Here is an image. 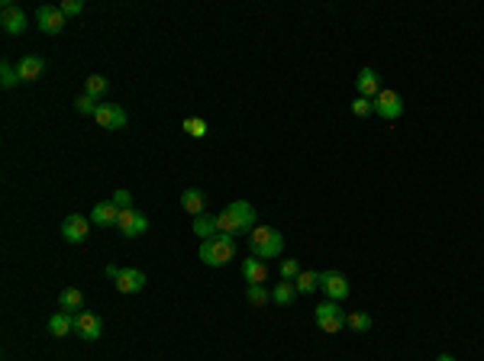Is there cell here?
I'll return each mask as SVG.
<instances>
[{
    "label": "cell",
    "instance_id": "1",
    "mask_svg": "<svg viewBox=\"0 0 484 361\" xmlns=\"http://www.w3.org/2000/svg\"><path fill=\"white\" fill-rule=\"evenodd\" d=\"M249 248H252V255L262 261L278 258V255L284 252V236H281L278 229H272V226H255V229L249 232Z\"/></svg>",
    "mask_w": 484,
    "mask_h": 361
},
{
    "label": "cell",
    "instance_id": "2",
    "mask_svg": "<svg viewBox=\"0 0 484 361\" xmlns=\"http://www.w3.org/2000/svg\"><path fill=\"white\" fill-rule=\"evenodd\" d=\"M236 255V242L233 236H217V239H207L200 242V261L207 268H223L229 258Z\"/></svg>",
    "mask_w": 484,
    "mask_h": 361
},
{
    "label": "cell",
    "instance_id": "3",
    "mask_svg": "<svg viewBox=\"0 0 484 361\" xmlns=\"http://www.w3.org/2000/svg\"><path fill=\"white\" fill-rule=\"evenodd\" d=\"M313 316H316V326H320L323 333L336 336L339 329H345V310L336 304V300H323V304L313 310Z\"/></svg>",
    "mask_w": 484,
    "mask_h": 361
},
{
    "label": "cell",
    "instance_id": "4",
    "mask_svg": "<svg viewBox=\"0 0 484 361\" xmlns=\"http://www.w3.org/2000/svg\"><path fill=\"white\" fill-rule=\"evenodd\" d=\"M371 107L381 120H397V116L403 113V97L397 94V91H391V87H381V94L371 101Z\"/></svg>",
    "mask_w": 484,
    "mask_h": 361
},
{
    "label": "cell",
    "instance_id": "5",
    "mask_svg": "<svg viewBox=\"0 0 484 361\" xmlns=\"http://www.w3.org/2000/svg\"><path fill=\"white\" fill-rule=\"evenodd\" d=\"M117 229L123 232L126 239H136V236H142V232L149 229V219H146V213H139L136 207L120 210V217H117Z\"/></svg>",
    "mask_w": 484,
    "mask_h": 361
},
{
    "label": "cell",
    "instance_id": "6",
    "mask_svg": "<svg viewBox=\"0 0 484 361\" xmlns=\"http://www.w3.org/2000/svg\"><path fill=\"white\" fill-rule=\"evenodd\" d=\"M320 290L326 294V300H345L349 297V277L342 271H323L320 275Z\"/></svg>",
    "mask_w": 484,
    "mask_h": 361
},
{
    "label": "cell",
    "instance_id": "7",
    "mask_svg": "<svg viewBox=\"0 0 484 361\" xmlns=\"http://www.w3.org/2000/svg\"><path fill=\"white\" fill-rule=\"evenodd\" d=\"M94 120L103 130H126V123H129V116H126V110L120 103H100L94 110Z\"/></svg>",
    "mask_w": 484,
    "mask_h": 361
},
{
    "label": "cell",
    "instance_id": "8",
    "mask_svg": "<svg viewBox=\"0 0 484 361\" xmlns=\"http://www.w3.org/2000/svg\"><path fill=\"white\" fill-rule=\"evenodd\" d=\"M88 232H91V219L81 217V213H71V217H65V223H62V239L71 242V246H81V242L88 239Z\"/></svg>",
    "mask_w": 484,
    "mask_h": 361
},
{
    "label": "cell",
    "instance_id": "9",
    "mask_svg": "<svg viewBox=\"0 0 484 361\" xmlns=\"http://www.w3.org/2000/svg\"><path fill=\"white\" fill-rule=\"evenodd\" d=\"M36 20H39V29H42L45 36H59L62 29H65V20H68V16L62 13L59 7H49V4H45V7L36 10Z\"/></svg>",
    "mask_w": 484,
    "mask_h": 361
},
{
    "label": "cell",
    "instance_id": "10",
    "mask_svg": "<svg viewBox=\"0 0 484 361\" xmlns=\"http://www.w3.org/2000/svg\"><path fill=\"white\" fill-rule=\"evenodd\" d=\"M0 26H4V33H10V36H23V33H26V13L7 0V4H4V13H0Z\"/></svg>",
    "mask_w": 484,
    "mask_h": 361
},
{
    "label": "cell",
    "instance_id": "11",
    "mask_svg": "<svg viewBox=\"0 0 484 361\" xmlns=\"http://www.w3.org/2000/svg\"><path fill=\"white\" fill-rule=\"evenodd\" d=\"M74 333L81 336L84 342H97L103 333V323L97 313H78V323H74Z\"/></svg>",
    "mask_w": 484,
    "mask_h": 361
},
{
    "label": "cell",
    "instance_id": "12",
    "mask_svg": "<svg viewBox=\"0 0 484 361\" xmlns=\"http://www.w3.org/2000/svg\"><path fill=\"white\" fill-rule=\"evenodd\" d=\"M355 91H359V97L374 101V97L381 94V78H378V71H374V68H362L359 78H355Z\"/></svg>",
    "mask_w": 484,
    "mask_h": 361
},
{
    "label": "cell",
    "instance_id": "13",
    "mask_svg": "<svg viewBox=\"0 0 484 361\" xmlns=\"http://www.w3.org/2000/svg\"><path fill=\"white\" fill-rule=\"evenodd\" d=\"M42 71H45V62L39 55H23L20 62H16V74H20V81H26V84L39 81Z\"/></svg>",
    "mask_w": 484,
    "mask_h": 361
},
{
    "label": "cell",
    "instance_id": "14",
    "mask_svg": "<svg viewBox=\"0 0 484 361\" xmlns=\"http://www.w3.org/2000/svg\"><path fill=\"white\" fill-rule=\"evenodd\" d=\"M146 287V275H142L139 268H123L117 277V290L120 294H139Z\"/></svg>",
    "mask_w": 484,
    "mask_h": 361
},
{
    "label": "cell",
    "instance_id": "15",
    "mask_svg": "<svg viewBox=\"0 0 484 361\" xmlns=\"http://www.w3.org/2000/svg\"><path fill=\"white\" fill-rule=\"evenodd\" d=\"M229 213L236 217V223L242 226V232H246V236L255 229V207H252L249 200H233V203H229Z\"/></svg>",
    "mask_w": 484,
    "mask_h": 361
},
{
    "label": "cell",
    "instance_id": "16",
    "mask_svg": "<svg viewBox=\"0 0 484 361\" xmlns=\"http://www.w3.org/2000/svg\"><path fill=\"white\" fill-rule=\"evenodd\" d=\"M74 323H78V313L59 310L55 316L49 319V336H55V339H65V336L74 333Z\"/></svg>",
    "mask_w": 484,
    "mask_h": 361
},
{
    "label": "cell",
    "instance_id": "17",
    "mask_svg": "<svg viewBox=\"0 0 484 361\" xmlns=\"http://www.w3.org/2000/svg\"><path fill=\"white\" fill-rule=\"evenodd\" d=\"M117 217H120V207L113 200H100L91 210V223L97 226H117Z\"/></svg>",
    "mask_w": 484,
    "mask_h": 361
},
{
    "label": "cell",
    "instance_id": "18",
    "mask_svg": "<svg viewBox=\"0 0 484 361\" xmlns=\"http://www.w3.org/2000/svg\"><path fill=\"white\" fill-rule=\"evenodd\" d=\"M242 277L249 284H265V277H268V265H265L262 258H255V255H249V258L242 261Z\"/></svg>",
    "mask_w": 484,
    "mask_h": 361
},
{
    "label": "cell",
    "instance_id": "19",
    "mask_svg": "<svg viewBox=\"0 0 484 361\" xmlns=\"http://www.w3.org/2000/svg\"><path fill=\"white\" fill-rule=\"evenodd\" d=\"M181 207L191 213V217H204V210H207V197L200 194L197 188H188L181 194Z\"/></svg>",
    "mask_w": 484,
    "mask_h": 361
},
{
    "label": "cell",
    "instance_id": "20",
    "mask_svg": "<svg viewBox=\"0 0 484 361\" xmlns=\"http://www.w3.org/2000/svg\"><path fill=\"white\" fill-rule=\"evenodd\" d=\"M59 306L65 313H81V306H84V294H81L78 287H65L59 294Z\"/></svg>",
    "mask_w": 484,
    "mask_h": 361
},
{
    "label": "cell",
    "instance_id": "21",
    "mask_svg": "<svg viewBox=\"0 0 484 361\" xmlns=\"http://www.w3.org/2000/svg\"><path fill=\"white\" fill-rule=\"evenodd\" d=\"M213 219H217V232H220V236H242V226L236 223V217L229 213V207L220 210Z\"/></svg>",
    "mask_w": 484,
    "mask_h": 361
},
{
    "label": "cell",
    "instance_id": "22",
    "mask_svg": "<svg viewBox=\"0 0 484 361\" xmlns=\"http://www.w3.org/2000/svg\"><path fill=\"white\" fill-rule=\"evenodd\" d=\"M294 297H297V287H294V281H278V287H272V300L278 306H291Z\"/></svg>",
    "mask_w": 484,
    "mask_h": 361
},
{
    "label": "cell",
    "instance_id": "23",
    "mask_svg": "<svg viewBox=\"0 0 484 361\" xmlns=\"http://www.w3.org/2000/svg\"><path fill=\"white\" fill-rule=\"evenodd\" d=\"M194 232H197V239L200 242H207V239H217L220 232H217V219L213 217H194Z\"/></svg>",
    "mask_w": 484,
    "mask_h": 361
},
{
    "label": "cell",
    "instance_id": "24",
    "mask_svg": "<svg viewBox=\"0 0 484 361\" xmlns=\"http://www.w3.org/2000/svg\"><path fill=\"white\" fill-rule=\"evenodd\" d=\"M294 287H297V294H313V290H320V275L316 271H301L294 277Z\"/></svg>",
    "mask_w": 484,
    "mask_h": 361
},
{
    "label": "cell",
    "instance_id": "25",
    "mask_svg": "<svg viewBox=\"0 0 484 361\" xmlns=\"http://www.w3.org/2000/svg\"><path fill=\"white\" fill-rule=\"evenodd\" d=\"M345 326H349L352 333H368V329H371V316H368L365 310H352V313H345Z\"/></svg>",
    "mask_w": 484,
    "mask_h": 361
},
{
    "label": "cell",
    "instance_id": "26",
    "mask_svg": "<svg viewBox=\"0 0 484 361\" xmlns=\"http://www.w3.org/2000/svg\"><path fill=\"white\" fill-rule=\"evenodd\" d=\"M107 87H110V81L103 78V74H91L88 84H84V94L94 97V101H100V97L107 94Z\"/></svg>",
    "mask_w": 484,
    "mask_h": 361
},
{
    "label": "cell",
    "instance_id": "27",
    "mask_svg": "<svg viewBox=\"0 0 484 361\" xmlns=\"http://www.w3.org/2000/svg\"><path fill=\"white\" fill-rule=\"evenodd\" d=\"M181 130L191 139H204L207 132H210V126H207V120H200V116H188V120L181 123Z\"/></svg>",
    "mask_w": 484,
    "mask_h": 361
},
{
    "label": "cell",
    "instance_id": "28",
    "mask_svg": "<svg viewBox=\"0 0 484 361\" xmlns=\"http://www.w3.org/2000/svg\"><path fill=\"white\" fill-rule=\"evenodd\" d=\"M246 297H249L252 306H265L268 300H272V290L265 287V284H249V287H246Z\"/></svg>",
    "mask_w": 484,
    "mask_h": 361
},
{
    "label": "cell",
    "instance_id": "29",
    "mask_svg": "<svg viewBox=\"0 0 484 361\" xmlns=\"http://www.w3.org/2000/svg\"><path fill=\"white\" fill-rule=\"evenodd\" d=\"M16 81H20V74H16V65H10V62H0V84L7 87H16Z\"/></svg>",
    "mask_w": 484,
    "mask_h": 361
},
{
    "label": "cell",
    "instance_id": "30",
    "mask_svg": "<svg viewBox=\"0 0 484 361\" xmlns=\"http://www.w3.org/2000/svg\"><path fill=\"white\" fill-rule=\"evenodd\" d=\"M74 107H78V113H88V116H94V110L100 107V103L94 101V97H88V94H81L78 101H74Z\"/></svg>",
    "mask_w": 484,
    "mask_h": 361
},
{
    "label": "cell",
    "instance_id": "31",
    "mask_svg": "<svg viewBox=\"0 0 484 361\" xmlns=\"http://www.w3.org/2000/svg\"><path fill=\"white\" fill-rule=\"evenodd\" d=\"M368 113H374L371 101H368V97H359V94H355V101H352V116H368Z\"/></svg>",
    "mask_w": 484,
    "mask_h": 361
},
{
    "label": "cell",
    "instance_id": "32",
    "mask_svg": "<svg viewBox=\"0 0 484 361\" xmlns=\"http://www.w3.org/2000/svg\"><path fill=\"white\" fill-rule=\"evenodd\" d=\"M301 275V265H297V261H281V281H294V277Z\"/></svg>",
    "mask_w": 484,
    "mask_h": 361
},
{
    "label": "cell",
    "instance_id": "33",
    "mask_svg": "<svg viewBox=\"0 0 484 361\" xmlns=\"http://www.w3.org/2000/svg\"><path fill=\"white\" fill-rule=\"evenodd\" d=\"M59 10H62L65 16H78L81 10H84V0H62Z\"/></svg>",
    "mask_w": 484,
    "mask_h": 361
},
{
    "label": "cell",
    "instance_id": "34",
    "mask_svg": "<svg viewBox=\"0 0 484 361\" xmlns=\"http://www.w3.org/2000/svg\"><path fill=\"white\" fill-rule=\"evenodd\" d=\"M113 203H117L120 210H129V207H132V197H129V190H123V188H120L117 194H113Z\"/></svg>",
    "mask_w": 484,
    "mask_h": 361
},
{
    "label": "cell",
    "instance_id": "35",
    "mask_svg": "<svg viewBox=\"0 0 484 361\" xmlns=\"http://www.w3.org/2000/svg\"><path fill=\"white\" fill-rule=\"evenodd\" d=\"M436 361H455V358H452V355H439V358H436Z\"/></svg>",
    "mask_w": 484,
    "mask_h": 361
}]
</instances>
